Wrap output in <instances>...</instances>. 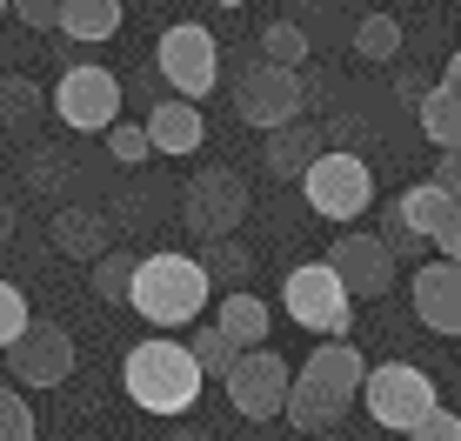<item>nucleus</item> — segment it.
<instances>
[{
  "mask_svg": "<svg viewBox=\"0 0 461 441\" xmlns=\"http://www.w3.org/2000/svg\"><path fill=\"white\" fill-rule=\"evenodd\" d=\"M208 294H214V281H208V267H201V255L161 248V255H140L127 308H134L154 335H174V328H194L201 314H208Z\"/></svg>",
  "mask_w": 461,
  "mask_h": 441,
  "instance_id": "obj_1",
  "label": "nucleus"
},
{
  "mask_svg": "<svg viewBox=\"0 0 461 441\" xmlns=\"http://www.w3.org/2000/svg\"><path fill=\"white\" fill-rule=\"evenodd\" d=\"M261 60H267V68L301 74V60H308V34H301L294 21H267V34H261Z\"/></svg>",
  "mask_w": 461,
  "mask_h": 441,
  "instance_id": "obj_28",
  "label": "nucleus"
},
{
  "mask_svg": "<svg viewBox=\"0 0 461 441\" xmlns=\"http://www.w3.org/2000/svg\"><path fill=\"white\" fill-rule=\"evenodd\" d=\"M328 267H335V281L348 288V302H375V294L394 288V255L375 241V234H335V248L321 255Z\"/></svg>",
  "mask_w": 461,
  "mask_h": 441,
  "instance_id": "obj_11",
  "label": "nucleus"
},
{
  "mask_svg": "<svg viewBox=\"0 0 461 441\" xmlns=\"http://www.w3.org/2000/svg\"><path fill=\"white\" fill-rule=\"evenodd\" d=\"M154 7H161V0H154Z\"/></svg>",
  "mask_w": 461,
  "mask_h": 441,
  "instance_id": "obj_43",
  "label": "nucleus"
},
{
  "mask_svg": "<svg viewBox=\"0 0 461 441\" xmlns=\"http://www.w3.org/2000/svg\"><path fill=\"white\" fill-rule=\"evenodd\" d=\"M134 274H140V255L114 248V255H101V261L87 267V288L101 294V302H127V294H134Z\"/></svg>",
  "mask_w": 461,
  "mask_h": 441,
  "instance_id": "obj_25",
  "label": "nucleus"
},
{
  "mask_svg": "<svg viewBox=\"0 0 461 441\" xmlns=\"http://www.w3.org/2000/svg\"><path fill=\"white\" fill-rule=\"evenodd\" d=\"M248 220V181L234 167H201L194 181L181 187V228L194 241H234V228Z\"/></svg>",
  "mask_w": 461,
  "mask_h": 441,
  "instance_id": "obj_6",
  "label": "nucleus"
},
{
  "mask_svg": "<svg viewBox=\"0 0 461 441\" xmlns=\"http://www.w3.org/2000/svg\"><path fill=\"white\" fill-rule=\"evenodd\" d=\"M140 128H148L154 154H201V140H208V121L194 101H154Z\"/></svg>",
  "mask_w": 461,
  "mask_h": 441,
  "instance_id": "obj_14",
  "label": "nucleus"
},
{
  "mask_svg": "<svg viewBox=\"0 0 461 441\" xmlns=\"http://www.w3.org/2000/svg\"><path fill=\"white\" fill-rule=\"evenodd\" d=\"M201 267H208V281H221L228 294H241L248 288V274H254V248L234 234V241H214L208 255H201Z\"/></svg>",
  "mask_w": 461,
  "mask_h": 441,
  "instance_id": "obj_24",
  "label": "nucleus"
},
{
  "mask_svg": "<svg viewBox=\"0 0 461 441\" xmlns=\"http://www.w3.org/2000/svg\"><path fill=\"white\" fill-rule=\"evenodd\" d=\"M441 87H448V94H461V47L448 54V68H441Z\"/></svg>",
  "mask_w": 461,
  "mask_h": 441,
  "instance_id": "obj_37",
  "label": "nucleus"
},
{
  "mask_svg": "<svg viewBox=\"0 0 461 441\" xmlns=\"http://www.w3.org/2000/svg\"><path fill=\"white\" fill-rule=\"evenodd\" d=\"M174 441H208V435H201V428H174Z\"/></svg>",
  "mask_w": 461,
  "mask_h": 441,
  "instance_id": "obj_39",
  "label": "nucleus"
},
{
  "mask_svg": "<svg viewBox=\"0 0 461 441\" xmlns=\"http://www.w3.org/2000/svg\"><path fill=\"white\" fill-rule=\"evenodd\" d=\"M301 194H308V208L321 220H335V228H348V220H361L375 208V175L361 154H335L328 148L321 161L308 167V181H301Z\"/></svg>",
  "mask_w": 461,
  "mask_h": 441,
  "instance_id": "obj_7",
  "label": "nucleus"
},
{
  "mask_svg": "<svg viewBox=\"0 0 461 441\" xmlns=\"http://www.w3.org/2000/svg\"><path fill=\"white\" fill-rule=\"evenodd\" d=\"M228 401H234V415H248V421H275V415H288V395H294V368L281 361L275 348H254L234 361V374L228 382Z\"/></svg>",
  "mask_w": 461,
  "mask_h": 441,
  "instance_id": "obj_10",
  "label": "nucleus"
},
{
  "mask_svg": "<svg viewBox=\"0 0 461 441\" xmlns=\"http://www.w3.org/2000/svg\"><path fill=\"white\" fill-rule=\"evenodd\" d=\"M435 255H441V261H461V208L448 214V228L435 234Z\"/></svg>",
  "mask_w": 461,
  "mask_h": 441,
  "instance_id": "obj_36",
  "label": "nucleus"
},
{
  "mask_svg": "<svg viewBox=\"0 0 461 441\" xmlns=\"http://www.w3.org/2000/svg\"><path fill=\"white\" fill-rule=\"evenodd\" d=\"M54 114L74 134H107L121 121V74H107L101 60H74L54 81Z\"/></svg>",
  "mask_w": 461,
  "mask_h": 441,
  "instance_id": "obj_9",
  "label": "nucleus"
},
{
  "mask_svg": "<svg viewBox=\"0 0 461 441\" xmlns=\"http://www.w3.org/2000/svg\"><path fill=\"white\" fill-rule=\"evenodd\" d=\"M121 388H127V401H134L140 415H187V408L201 401V388H208V374L194 368L187 341L148 335V341H134V348H127Z\"/></svg>",
  "mask_w": 461,
  "mask_h": 441,
  "instance_id": "obj_2",
  "label": "nucleus"
},
{
  "mask_svg": "<svg viewBox=\"0 0 461 441\" xmlns=\"http://www.w3.org/2000/svg\"><path fill=\"white\" fill-rule=\"evenodd\" d=\"M34 328V308H27V294L14 288V281H0V355L14 348V341Z\"/></svg>",
  "mask_w": 461,
  "mask_h": 441,
  "instance_id": "obj_31",
  "label": "nucleus"
},
{
  "mask_svg": "<svg viewBox=\"0 0 461 441\" xmlns=\"http://www.w3.org/2000/svg\"><path fill=\"white\" fill-rule=\"evenodd\" d=\"M267 321H275V314H267V302H261V294H248V288H241V294H221V302H214V328H221V335H228L241 355L275 348V341H267Z\"/></svg>",
  "mask_w": 461,
  "mask_h": 441,
  "instance_id": "obj_18",
  "label": "nucleus"
},
{
  "mask_svg": "<svg viewBox=\"0 0 461 441\" xmlns=\"http://www.w3.org/2000/svg\"><path fill=\"white\" fill-rule=\"evenodd\" d=\"M234 114H241L254 134H281V128H294V121H308V87H301V74L254 60L241 74V87H234Z\"/></svg>",
  "mask_w": 461,
  "mask_h": 441,
  "instance_id": "obj_8",
  "label": "nucleus"
},
{
  "mask_svg": "<svg viewBox=\"0 0 461 441\" xmlns=\"http://www.w3.org/2000/svg\"><path fill=\"white\" fill-rule=\"evenodd\" d=\"M281 308H288V321L308 328L314 341H348V328H355V302H348V288L335 281L328 261H301L294 274L281 281Z\"/></svg>",
  "mask_w": 461,
  "mask_h": 441,
  "instance_id": "obj_4",
  "label": "nucleus"
},
{
  "mask_svg": "<svg viewBox=\"0 0 461 441\" xmlns=\"http://www.w3.org/2000/svg\"><path fill=\"white\" fill-rule=\"evenodd\" d=\"M187 355H194V368L208 374V382H228V374H234V361H241V348H234V341L221 335L214 321H208V328H194V335H187Z\"/></svg>",
  "mask_w": 461,
  "mask_h": 441,
  "instance_id": "obj_26",
  "label": "nucleus"
},
{
  "mask_svg": "<svg viewBox=\"0 0 461 441\" xmlns=\"http://www.w3.org/2000/svg\"><path fill=\"white\" fill-rule=\"evenodd\" d=\"M308 441H341V435H308Z\"/></svg>",
  "mask_w": 461,
  "mask_h": 441,
  "instance_id": "obj_42",
  "label": "nucleus"
},
{
  "mask_svg": "<svg viewBox=\"0 0 461 441\" xmlns=\"http://www.w3.org/2000/svg\"><path fill=\"white\" fill-rule=\"evenodd\" d=\"M381 248H388L394 261H408V255H428V241L415 228H408V214H402V201H394V208H381V234H375Z\"/></svg>",
  "mask_w": 461,
  "mask_h": 441,
  "instance_id": "obj_29",
  "label": "nucleus"
},
{
  "mask_svg": "<svg viewBox=\"0 0 461 441\" xmlns=\"http://www.w3.org/2000/svg\"><path fill=\"white\" fill-rule=\"evenodd\" d=\"M355 54L375 60V68L394 60V54H402V21H394V14H361V21H355Z\"/></svg>",
  "mask_w": 461,
  "mask_h": 441,
  "instance_id": "obj_27",
  "label": "nucleus"
},
{
  "mask_svg": "<svg viewBox=\"0 0 461 441\" xmlns=\"http://www.w3.org/2000/svg\"><path fill=\"white\" fill-rule=\"evenodd\" d=\"M455 208H461V201H448L435 181H415V187L402 194V214H408V228H415L428 248H435V234L448 228V214H455Z\"/></svg>",
  "mask_w": 461,
  "mask_h": 441,
  "instance_id": "obj_23",
  "label": "nucleus"
},
{
  "mask_svg": "<svg viewBox=\"0 0 461 441\" xmlns=\"http://www.w3.org/2000/svg\"><path fill=\"white\" fill-rule=\"evenodd\" d=\"M14 228H21V214H14V201H0V241H14Z\"/></svg>",
  "mask_w": 461,
  "mask_h": 441,
  "instance_id": "obj_38",
  "label": "nucleus"
},
{
  "mask_svg": "<svg viewBox=\"0 0 461 441\" xmlns=\"http://www.w3.org/2000/svg\"><path fill=\"white\" fill-rule=\"evenodd\" d=\"M428 181H435L448 201H461V154H441V161H435V175H428Z\"/></svg>",
  "mask_w": 461,
  "mask_h": 441,
  "instance_id": "obj_35",
  "label": "nucleus"
},
{
  "mask_svg": "<svg viewBox=\"0 0 461 441\" xmlns=\"http://www.w3.org/2000/svg\"><path fill=\"white\" fill-rule=\"evenodd\" d=\"M328 154V140L314 121H294V128H281V134H267V148H261V161H267V175L275 181H308V167Z\"/></svg>",
  "mask_w": 461,
  "mask_h": 441,
  "instance_id": "obj_15",
  "label": "nucleus"
},
{
  "mask_svg": "<svg viewBox=\"0 0 461 441\" xmlns=\"http://www.w3.org/2000/svg\"><path fill=\"white\" fill-rule=\"evenodd\" d=\"M47 107H54V94H41V81H27V74H0V128H7V134H27Z\"/></svg>",
  "mask_w": 461,
  "mask_h": 441,
  "instance_id": "obj_21",
  "label": "nucleus"
},
{
  "mask_svg": "<svg viewBox=\"0 0 461 441\" xmlns=\"http://www.w3.org/2000/svg\"><path fill=\"white\" fill-rule=\"evenodd\" d=\"M214 7H248V0H214Z\"/></svg>",
  "mask_w": 461,
  "mask_h": 441,
  "instance_id": "obj_40",
  "label": "nucleus"
},
{
  "mask_svg": "<svg viewBox=\"0 0 461 441\" xmlns=\"http://www.w3.org/2000/svg\"><path fill=\"white\" fill-rule=\"evenodd\" d=\"M408 302H415V321L428 335L461 341V261H421L408 281Z\"/></svg>",
  "mask_w": 461,
  "mask_h": 441,
  "instance_id": "obj_13",
  "label": "nucleus"
},
{
  "mask_svg": "<svg viewBox=\"0 0 461 441\" xmlns=\"http://www.w3.org/2000/svg\"><path fill=\"white\" fill-rule=\"evenodd\" d=\"M408 441H461V415H455V408H435Z\"/></svg>",
  "mask_w": 461,
  "mask_h": 441,
  "instance_id": "obj_33",
  "label": "nucleus"
},
{
  "mask_svg": "<svg viewBox=\"0 0 461 441\" xmlns=\"http://www.w3.org/2000/svg\"><path fill=\"white\" fill-rule=\"evenodd\" d=\"M301 374H314L321 388H335V395L355 401V395H361V382H368V361H361L355 341H314V355L301 361Z\"/></svg>",
  "mask_w": 461,
  "mask_h": 441,
  "instance_id": "obj_19",
  "label": "nucleus"
},
{
  "mask_svg": "<svg viewBox=\"0 0 461 441\" xmlns=\"http://www.w3.org/2000/svg\"><path fill=\"white\" fill-rule=\"evenodd\" d=\"M361 408H368L375 428L415 435L441 408V395H435V382H428V368H415V361H381V368H368V382H361Z\"/></svg>",
  "mask_w": 461,
  "mask_h": 441,
  "instance_id": "obj_3",
  "label": "nucleus"
},
{
  "mask_svg": "<svg viewBox=\"0 0 461 441\" xmlns=\"http://www.w3.org/2000/svg\"><path fill=\"white\" fill-rule=\"evenodd\" d=\"M7 14H14V0H0V21H7Z\"/></svg>",
  "mask_w": 461,
  "mask_h": 441,
  "instance_id": "obj_41",
  "label": "nucleus"
},
{
  "mask_svg": "<svg viewBox=\"0 0 461 441\" xmlns=\"http://www.w3.org/2000/svg\"><path fill=\"white\" fill-rule=\"evenodd\" d=\"M107 154H114L121 167H140V161H154V140H148L140 121H114V128H107Z\"/></svg>",
  "mask_w": 461,
  "mask_h": 441,
  "instance_id": "obj_30",
  "label": "nucleus"
},
{
  "mask_svg": "<svg viewBox=\"0 0 461 441\" xmlns=\"http://www.w3.org/2000/svg\"><path fill=\"white\" fill-rule=\"evenodd\" d=\"M0 441H34V408L21 401V388H0Z\"/></svg>",
  "mask_w": 461,
  "mask_h": 441,
  "instance_id": "obj_32",
  "label": "nucleus"
},
{
  "mask_svg": "<svg viewBox=\"0 0 461 441\" xmlns=\"http://www.w3.org/2000/svg\"><path fill=\"white\" fill-rule=\"evenodd\" d=\"M54 248L68 261H101V255H114V241H107V214L101 208H54Z\"/></svg>",
  "mask_w": 461,
  "mask_h": 441,
  "instance_id": "obj_16",
  "label": "nucleus"
},
{
  "mask_svg": "<svg viewBox=\"0 0 461 441\" xmlns=\"http://www.w3.org/2000/svg\"><path fill=\"white\" fill-rule=\"evenodd\" d=\"M154 74L174 101H208L221 81V40L201 21H174L161 40H154Z\"/></svg>",
  "mask_w": 461,
  "mask_h": 441,
  "instance_id": "obj_5",
  "label": "nucleus"
},
{
  "mask_svg": "<svg viewBox=\"0 0 461 441\" xmlns=\"http://www.w3.org/2000/svg\"><path fill=\"white\" fill-rule=\"evenodd\" d=\"M14 21H27V27H60V0H14Z\"/></svg>",
  "mask_w": 461,
  "mask_h": 441,
  "instance_id": "obj_34",
  "label": "nucleus"
},
{
  "mask_svg": "<svg viewBox=\"0 0 461 441\" xmlns=\"http://www.w3.org/2000/svg\"><path fill=\"white\" fill-rule=\"evenodd\" d=\"M54 34L74 40V47L114 40L121 34V0H60V27H54Z\"/></svg>",
  "mask_w": 461,
  "mask_h": 441,
  "instance_id": "obj_20",
  "label": "nucleus"
},
{
  "mask_svg": "<svg viewBox=\"0 0 461 441\" xmlns=\"http://www.w3.org/2000/svg\"><path fill=\"white\" fill-rule=\"evenodd\" d=\"M415 121H421V134L435 140L441 154H461V94L428 87V94H421V107H415Z\"/></svg>",
  "mask_w": 461,
  "mask_h": 441,
  "instance_id": "obj_22",
  "label": "nucleus"
},
{
  "mask_svg": "<svg viewBox=\"0 0 461 441\" xmlns=\"http://www.w3.org/2000/svg\"><path fill=\"white\" fill-rule=\"evenodd\" d=\"M7 368H14V382H21V388H60L74 374V335L60 321H34L7 348Z\"/></svg>",
  "mask_w": 461,
  "mask_h": 441,
  "instance_id": "obj_12",
  "label": "nucleus"
},
{
  "mask_svg": "<svg viewBox=\"0 0 461 441\" xmlns=\"http://www.w3.org/2000/svg\"><path fill=\"white\" fill-rule=\"evenodd\" d=\"M288 421L301 428V441H308V435H335V421H348V395H335V388H321L314 374H301V368H294Z\"/></svg>",
  "mask_w": 461,
  "mask_h": 441,
  "instance_id": "obj_17",
  "label": "nucleus"
}]
</instances>
